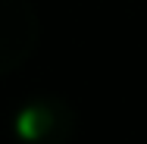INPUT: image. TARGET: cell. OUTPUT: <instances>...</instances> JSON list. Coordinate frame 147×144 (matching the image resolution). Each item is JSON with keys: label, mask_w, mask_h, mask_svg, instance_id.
<instances>
[{"label": "cell", "mask_w": 147, "mask_h": 144, "mask_svg": "<svg viewBox=\"0 0 147 144\" xmlns=\"http://www.w3.org/2000/svg\"><path fill=\"white\" fill-rule=\"evenodd\" d=\"M41 22L28 0H0V78L34 53Z\"/></svg>", "instance_id": "7a4b0ae2"}, {"label": "cell", "mask_w": 147, "mask_h": 144, "mask_svg": "<svg viewBox=\"0 0 147 144\" xmlns=\"http://www.w3.org/2000/svg\"><path fill=\"white\" fill-rule=\"evenodd\" d=\"M19 144H66L75 132V113L59 97H31L13 119Z\"/></svg>", "instance_id": "6da1fadb"}]
</instances>
